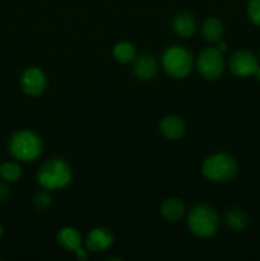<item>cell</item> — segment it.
Here are the masks:
<instances>
[{"instance_id": "6da1fadb", "label": "cell", "mask_w": 260, "mask_h": 261, "mask_svg": "<svg viewBox=\"0 0 260 261\" xmlns=\"http://www.w3.org/2000/svg\"><path fill=\"white\" fill-rule=\"evenodd\" d=\"M10 155L20 162H32L41 155L43 144L41 138L31 130L15 132L8 142Z\"/></svg>"}, {"instance_id": "7a4b0ae2", "label": "cell", "mask_w": 260, "mask_h": 261, "mask_svg": "<svg viewBox=\"0 0 260 261\" xmlns=\"http://www.w3.org/2000/svg\"><path fill=\"white\" fill-rule=\"evenodd\" d=\"M73 172L68 162L60 158H53L41 166L37 181L46 190H60L71 182Z\"/></svg>"}, {"instance_id": "3957f363", "label": "cell", "mask_w": 260, "mask_h": 261, "mask_svg": "<svg viewBox=\"0 0 260 261\" xmlns=\"http://www.w3.org/2000/svg\"><path fill=\"white\" fill-rule=\"evenodd\" d=\"M219 218L212 206L199 204L191 208L188 214V227L199 239H209L218 231Z\"/></svg>"}, {"instance_id": "277c9868", "label": "cell", "mask_w": 260, "mask_h": 261, "mask_svg": "<svg viewBox=\"0 0 260 261\" xmlns=\"http://www.w3.org/2000/svg\"><path fill=\"white\" fill-rule=\"evenodd\" d=\"M201 172L213 182H226L232 180L237 172V163L232 155L227 153L212 154L204 161Z\"/></svg>"}, {"instance_id": "5b68a950", "label": "cell", "mask_w": 260, "mask_h": 261, "mask_svg": "<svg viewBox=\"0 0 260 261\" xmlns=\"http://www.w3.org/2000/svg\"><path fill=\"white\" fill-rule=\"evenodd\" d=\"M193 56L181 46H171L162 55V68L170 76L183 79L190 74L193 69Z\"/></svg>"}, {"instance_id": "8992f818", "label": "cell", "mask_w": 260, "mask_h": 261, "mask_svg": "<svg viewBox=\"0 0 260 261\" xmlns=\"http://www.w3.org/2000/svg\"><path fill=\"white\" fill-rule=\"evenodd\" d=\"M196 65H198V70L201 76L208 81L218 79L224 70L222 53L216 47H208L201 51L198 56Z\"/></svg>"}, {"instance_id": "52a82bcc", "label": "cell", "mask_w": 260, "mask_h": 261, "mask_svg": "<svg viewBox=\"0 0 260 261\" xmlns=\"http://www.w3.org/2000/svg\"><path fill=\"white\" fill-rule=\"evenodd\" d=\"M46 86H47V81H46L45 73L37 66L27 68L22 73L20 87H22L23 92L28 96H41L45 92Z\"/></svg>"}, {"instance_id": "ba28073f", "label": "cell", "mask_w": 260, "mask_h": 261, "mask_svg": "<svg viewBox=\"0 0 260 261\" xmlns=\"http://www.w3.org/2000/svg\"><path fill=\"white\" fill-rule=\"evenodd\" d=\"M228 68L232 74L237 76H249L256 73L257 68V59L250 51L240 50L236 51L233 55L229 58Z\"/></svg>"}, {"instance_id": "9c48e42d", "label": "cell", "mask_w": 260, "mask_h": 261, "mask_svg": "<svg viewBox=\"0 0 260 261\" xmlns=\"http://www.w3.org/2000/svg\"><path fill=\"white\" fill-rule=\"evenodd\" d=\"M114 242V236L107 228H93L86 237V246L92 252H102Z\"/></svg>"}, {"instance_id": "30bf717a", "label": "cell", "mask_w": 260, "mask_h": 261, "mask_svg": "<svg viewBox=\"0 0 260 261\" xmlns=\"http://www.w3.org/2000/svg\"><path fill=\"white\" fill-rule=\"evenodd\" d=\"M157 60L150 54H142L140 56L134 59L133 71L135 76L140 81H149L157 73Z\"/></svg>"}, {"instance_id": "8fae6325", "label": "cell", "mask_w": 260, "mask_h": 261, "mask_svg": "<svg viewBox=\"0 0 260 261\" xmlns=\"http://www.w3.org/2000/svg\"><path fill=\"white\" fill-rule=\"evenodd\" d=\"M160 130L166 139L177 140L185 133V124L181 117L176 116V115H168V116L163 117L161 121Z\"/></svg>"}, {"instance_id": "7c38bea8", "label": "cell", "mask_w": 260, "mask_h": 261, "mask_svg": "<svg viewBox=\"0 0 260 261\" xmlns=\"http://www.w3.org/2000/svg\"><path fill=\"white\" fill-rule=\"evenodd\" d=\"M58 244L66 251L75 252L82 246V236L73 227H64L58 232Z\"/></svg>"}, {"instance_id": "4fadbf2b", "label": "cell", "mask_w": 260, "mask_h": 261, "mask_svg": "<svg viewBox=\"0 0 260 261\" xmlns=\"http://www.w3.org/2000/svg\"><path fill=\"white\" fill-rule=\"evenodd\" d=\"M161 214L168 222H178L185 214V205L177 198L166 199L161 205Z\"/></svg>"}, {"instance_id": "5bb4252c", "label": "cell", "mask_w": 260, "mask_h": 261, "mask_svg": "<svg viewBox=\"0 0 260 261\" xmlns=\"http://www.w3.org/2000/svg\"><path fill=\"white\" fill-rule=\"evenodd\" d=\"M172 27L173 31H175L178 36L188 38L195 32L196 23L191 14H188V13H180V14H177L173 18Z\"/></svg>"}, {"instance_id": "9a60e30c", "label": "cell", "mask_w": 260, "mask_h": 261, "mask_svg": "<svg viewBox=\"0 0 260 261\" xmlns=\"http://www.w3.org/2000/svg\"><path fill=\"white\" fill-rule=\"evenodd\" d=\"M223 35V24L218 18H208L203 24V36L211 43L218 42Z\"/></svg>"}, {"instance_id": "2e32d148", "label": "cell", "mask_w": 260, "mask_h": 261, "mask_svg": "<svg viewBox=\"0 0 260 261\" xmlns=\"http://www.w3.org/2000/svg\"><path fill=\"white\" fill-rule=\"evenodd\" d=\"M112 54H114V58L122 64L130 63V61H133L135 59V48L129 42L116 43Z\"/></svg>"}, {"instance_id": "e0dca14e", "label": "cell", "mask_w": 260, "mask_h": 261, "mask_svg": "<svg viewBox=\"0 0 260 261\" xmlns=\"http://www.w3.org/2000/svg\"><path fill=\"white\" fill-rule=\"evenodd\" d=\"M247 222H249V218H247L246 213L240 209H232L226 214V223L228 224L229 228L235 229V231L244 229L247 226Z\"/></svg>"}, {"instance_id": "ac0fdd59", "label": "cell", "mask_w": 260, "mask_h": 261, "mask_svg": "<svg viewBox=\"0 0 260 261\" xmlns=\"http://www.w3.org/2000/svg\"><path fill=\"white\" fill-rule=\"evenodd\" d=\"M0 176L7 182H14L22 176V168L15 162H5L0 165Z\"/></svg>"}, {"instance_id": "d6986e66", "label": "cell", "mask_w": 260, "mask_h": 261, "mask_svg": "<svg viewBox=\"0 0 260 261\" xmlns=\"http://www.w3.org/2000/svg\"><path fill=\"white\" fill-rule=\"evenodd\" d=\"M247 14L254 24L260 25V0H250Z\"/></svg>"}, {"instance_id": "ffe728a7", "label": "cell", "mask_w": 260, "mask_h": 261, "mask_svg": "<svg viewBox=\"0 0 260 261\" xmlns=\"http://www.w3.org/2000/svg\"><path fill=\"white\" fill-rule=\"evenodd\" d=\"M51 196L48 195L47 193L42 191V193L37 194L35 198V204H36V208L40 209V211H46L48 206L51 205Z\"/></svg>"}, {"instance_id": "44dd1931", "label": "cell", "mask_w": 260, "mask_h": 261, "mask_svg": "<svg viewBox=\"0 0 260 261\" xmlns=\"http://www.w3.org/2000/svg\"><path fill=\"white\" fill-rule=\"evenodd\" d=\"M8 196H9V188L7 185V181L3 178L0 180V201L7 200Z\"/></svg>"}, {"instance_id": "7402d4cb", "label": "cell", "mask_w": 260, "mask_h": 261, "mask_svg": "<svg viewBox=\"0 0 260 261\" xmlns=\"http://www.w3.org/2000/svg\"><path fill=\"white\" fill-rule=\"evenodd\" d=\"M227 47H228V46H227V42H226V41H221V40H219L218 42H217L216 48H217V50H218V51H221L222 54L226 53V51H227Z\"/></svg>"}, {"instance_id": "603a6c76", "label": "cell", "mask_w": 260, "mask_h": 261, "mask_svg": "<svg viewBox=\"0 0 260 261\" xmlns=\"http://www.w3.org/2000/svg\"><path fill=\"white\" fill-rule=\"evenodd\" d=\"M75 254H76V257H78L79 260H87V259H88V255H87V252L84 251L82 247H79V249L76 250Z\"/></svg>"}, {"instance_id": "cb8c5ba5", "label": "cell", "mask_w": 260, "mask_h": 261, "mask_svg": "<svg viewBox=\"0 0 260 261\" xmlns=\"http://www.w3.org/2000/svg\"><path fill=\"white\" fill-rule=\"evenodd\" d=\"M3 236H4V227H3V224L0 223V240L3 239Z\"/></svg>"}, {"instance_id": "d4e9b609", "label": "cell", "mask_w": 260, "mask_h": 261, "mask_svg": "<svg viewBox=\"0 0 260 261\" xmlns=\"http://www.w3.org/2000/svg\"><path fill=\"white\" fill-rule=\"evenodd\" d=\"M255 74H256V78H257V81L260 82V68H257L256 73H255Z\"/></svg>"}]
</instances>
